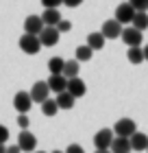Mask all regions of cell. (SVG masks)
Wrapping results in <instances>:
<instances>
[{
    "mask_svg": "<svg viewBox=\"0 0 148 153\" xmlns=\"http://www.w3.org/2000/svg\"><path fill=\"white\" fill-rule=\"evenodd\" d=\"M13 107L18 109V114H26V112L33 107L31 94H29V92H18L15 96H13Z\"/></svg>",
    "mask_w": 148,
    "mask_h": 153,
    "instance_id": "cell-10",
    "label": "cell"
},
{
    "mask_svg": "<svg viewBox=\"0 0 148 153\" xmlns=\"http://www.w3.org/2000/svg\"><path fill=\"white\" fill-rule=\"evenodd\" d=\"M135 131H137L135 120H131V118H120L116 123V127H113V136L116 138H131Z\"/></svg>",
    "mask_w": 148,
    "mask_h": 153,
    "instance_id": "cell-1",
    "label": "cell"
},
{
    "mask_svg": "<svg viewBox=\"0 0 148 153\" xmlns=\"http://www.w3.org/2000/svg\"><path fill=\"white\" fill-rule=\"evenodd\" d=\"M54 29H57L59 33H68L70 29H72V22H70V20H59V22H57V26H54Z\"/></svg>",
    "mask_w": 148,
    "mask_h": 153,
    "instance_id": "cell-26",
    "label": "cell"
},
{
    "mask_svg": "<svg viewBox=\"0 0 148 153\" xmlns=\"http://www.w3.org/2000/svg\"><path fill=\"white\" fill-rule=\"evenodd\" d=\"M87 46L91 48V51H100V48L105 46L102 33H89V35H87Z\"/></svg>",
    "mask_w": 148,
    "mask_h": 153,
    "instance_id": "cell-20",
    "label": "cell"
},
{
    "mask_svg": "<svg viewBox=\"0 0 148 153\" xmlns=\"http://www.w3.org/2000/svg\"><path fill=\"white\" fill-rule=\"evenodd\" d=\"M63 153H85V149H83L81 144H70V147L63 151Z\"/></svg>",
    "mask_w": 148,
    "mask_h": 153,
    "instance_id": "cell-30",
    "label": "cell"
},
{
    "mask_svg": "<svg viewBox=\"0 0 148 153\" xmlns=\"http://www.w3.org/2000/svg\"><path fill=\"white\" fill-rule=\"evenodd\" d=\"M24 31L29 33V35H39L41 31H44V22H41L39 16H29L24 20Z\"/></svg>",
    "mask_w": 148,
    "mask_h": 153,
    "instance_id": "cell-13",
    "label": "cell"
},
{
    "mask_svg": "<svg viewBox=\"0 0 148 153\" xmlns=\"http://www.w3.org/2000/svg\"><path fill=\"white\" fill-rule=\"evenodd\" d=\"M74 96L72 94H68V92H61V94H57V99H54V103H57V107L59 109H72L74 107Z\"/></svg>",
    "mask_w": 148,
    "mask_h": 153,
    "instance_id": "cell-17",
    "label": "cell"
},
{
    "mask_svg": "<svg viewBox=\"0 0 148 153\" xmlns=\"http://www.w3.org/2000/svg\"><path fill=\"white\" fill-rule=\"evenodd\" d=\"M39 18L44 22V26H57V22L61 20V13H59V9H44V13Z\"/></svg>",
    "mask_w": 148,
    "mask_h": 153,
    "instance_id": "cell-15",
    "label": "cell"
},
{
    "mask_svg": "<svg viewBox=\"0 0 148 153\" xmlns=\"http://www.w3.org/2000/svg\"><path fill=\"white\" fill-rule=\"evenodd\" d=\"M133 16H135V9L129 4V2H122V4H118V9H116V22H120V24H131L133 22Z\"/></svg>",
    "mask_w": 148,
    "mask_h": 153,
    "instance_id": "cell-5",
    "label": "cell"
},
{
    "mask_svg": "<svg viewBox=\"0 0 148 153\" xmlns=\"http://www.w3.org/2000/svg\"><path fill=\"white\" fill-rule=\"evenodd\" d=\"M91 53H94V51H91L87 44L79 46V48H76V61H79V64H81V61H89L91 59Z\"/></svg>",
    "mask_w": 148,
    "mask_h": 153,
    "instance_id": "cell-24",
    "label": "cell"
},
{
    "mask_svg": "<svg viewBox=\"0 0 148 153\" xmlns=\"http://www.w3.org/2000/svg\"><path fill=\"white\" fill-rule=\"evenodd\" d=\"M7 140H9V129L4 125H0V144H4Z\"/></svg>",
    "mask_w": 148,
    "mask_h": 153,
    "instance_id": "cell-29",
    "label": "cell"
},
{
    "mask_svg": "<svg viewBox=\"0 0 148 153\" xmlns=\"http://www.w3.org/2000/svg\"><path fill=\"white\" fill-rule=\"evenodd\" d=\"M44 9H59V4H63V0H41Z\"/></svg>",
    "mask_w": 148,
    "mask_h": 153,
    "instance_id": "cell-28",
    "label": "cell"
},
{
    "mask_svg": "<svg viewBox=\"0 0 148 153\" xmlns=\"http://www.w3.org/2000/svg\"><path fill=\"white\" fill-rule=\"evenodd\" d=\"M133 29H137L139 33H144L146 29H148V13H144V11H139V13H135L133 16Z\"/></svg>",
    "mask_w": 148,
    "mask_h": 153,
    "instance_id": "cell-18",
    "label": "cell"
},
{
    "mask_svg": "<svg viewBox=\"0 0 148 153\" xmlns=\"http://www.w3.org/2000/svg\"><path fill=\"white\" fill-rule=\"evenodd\" d=\"M52 153H63V151H52Z\"/></svg>",
    "mask_w": 148,
    "mask_h": 153,
    "instance_id": "cell-36",
    "label": "cell"
},
{
    "mask_svg": "<svg viewBox=\"0 0 148 153\" xmlns=\"http://www.w3.org/2000/svg\"><path fill=\"white\" fill-rule=\"evenodd\" d=\"M94 153H111V151H109V149H96Z\"/></svg>",
    "mask_w": 148,
    "mask_h": 153,
    "instance_id": "cell-34",
    "label": "cell"
},
{
    "mask_svg": "<svg viewBox=\"0 0 148 153\" xmlns=\"http://www.w3.org/2000/svg\"><path fill=\"white\" fill-rule=\"evenodd\" d=\"M83 2V0H63V4L66 7H70V9H74V7H79Z\"/></svg>",
    "mask_w": 148,
    "mask_h": 153,
    "instance_id": "cell-31",
    "label": "cell"
},
{
    "mask_svg": "<svg viewBox=\"0 0 148 153\" xmlns=\"http://www.w3.org/2000/svg\"><path fill=\"white\" fill-rule=\"evenodd\" d=\"M20 48L26 53V55H37L41 51V42L37 35H29V33H24L22 37H20Z\"/></svg>",
    "mask_w": 148,
    "mask_h": 153,
    "instance_id": "cell-2",
    "label": "cell"
},
{
    "mask_svg": "<svg viewBox=\"0 0 148 153\" xmlns=\"http://www.w3.org/2000/svg\"><path fill=\"white\" fill-rule=\"evenodd\" d=\"M29 94H31V101H33V103H44V101L48 99V94H50V90H48L46 81H37V83L31 88Z\"/></svg>",
    "mask_w": 148,
    "mask_h": 153,
    "instance_id": "cell-11",
    "label": "cell"
},
{
    "mask_svg": "<svg viewBox=\"0 0 148 153\" xmlns=\"http://www.w3.org/2000/svg\"><path fill=\"white\" fill-rule=\"evenodd\" d=\"M29 125H31L29 116H26V114H18V127H20V129L26 131V129H29Z\"/></svg>",
    "mask_w": 148,
    "mask_h": 153,
    "instance_id": "cell-27",
    "label": "cell"
},
{
    "mask_svg": "<svg viewBox=\"0 0 148 153\" xmlns=\"http://www.w3.org/2000/svg\"><path fill=\"white\" fill-rule=\"evenodd\" d=\"M66 92H68V94H72L74 99H81V96H85V92H87V85H85V81H83V79L74 76V79H68Z\"/></svg>",
    "mask_w": 148,
    "mask_h": 153,
    "instance_id": "cell-7",
    "label": "cell"
},
{
    "mask_svg": "<svg viewBox=\"0 0 148 153\" xmlns=\"http://www.w3.org/2000/svg\"><path fill=\"white\" fill-rule=\"evenodd\" d=\"M142 35H144V33H139L137 29L126 26V29H122V35H120V37L124 39V44L129 48H133V46H142Z\"/></svg>",
    "mask_w": 148,
    "mask_h": 153,
    "instance_id": "cell-9",
    "label": "cell"
},
{
    "mask_svg": "<svg viewBox=\"0 0 148 153\" xmlns=\"http://www.w3.org/2000/svg\"><path fill=\"white\" fill-rule=\"evenodd\" d=\"M109 151H111V153H131V142H129V138H113Z\"/></svg>",
    "mask_w": 148,
    "mask_h": 153,
    "instance_id": "cell-16",
    "label": "cell"
},
{
    "mask_svg": "<svg viewBox=\"0 0 148 153\" xmlns=\"http://www.w3.org/2000/svg\"><path fill=\"white\" fill-rule=\"evenodd\" d=\"M18 147H20V151H24V153H33L35 147H37V138H35L29 129H26V131H20V136H18Z\"/></svg>",
    "mask_w": 148,
    "mask_h": 153,
    "instance_id": "cell-4",
    "label": "cell"
},
{
    "mask_svg": "<svg viewBox=\"0 0 148 153\" xmlns=\"http://www.w3.org/2000/svg\"><path fill=\"white\" fill-rule=\"evenodd\" d=\"M79 70H81L79 61L70 59V61H66V66H63V76H66V79H74V76H79Z\"/></svg>",
    "mask_w": 148,
    "mask_h": 153,
    "instance_id": "cell-19",
    "label": "cell"
},
{
    "mask_svg": "<svg viewBox=\"0 0 148 153\" xmlns=\"http://www.w3.org/2000/svg\"><path fill=\"white\" fill-rule=\"evenodd\" d=\"M146 153H148V149H146Z\"/></svg>",
    "mask_w": 148,
    "mask_h": 153,
    "instance_id": "cell-38",
    "label": "cell"
},
{
    "mask_svg": "<svg viewBox=\"0 0 148 153\" xmlns=\"http://www.w3.org/2000/svg\"><path fill=\"white\" fill-rule=\"evenodd\" d=\"M41 112H44V116H54L59 112L57 103H54V99H46L44 103H41Z\"/></svg>",
    "mask_w": 148,
    "mask_h": 153,
    "instance_id": "cell-23",
    "label": "cell"
},
{
    "mask_svg": "<svg viewBox=\"0 0 148 153\" xmlns=\"http://www.w3.org/2000/svg\"><path fill=\"white\" fill-rule=\"evenodd\" d=\"M0 153H7V147H4V144H0Z\"/></svg>",
    "mask_w": 148,
    "mask_h": 153,
    "instance_id": "cell-35",
    "label": "cell"
},
{
    "mask_svg": "<svg viewBox=\"0 0 148 153\" xmlns=\"http://www.w3.org/2000/svg\"><path fill=\"white\" fill-rule=\"evenodd\" d=\"M7 153H22V151H20L18 144H13V147H7Z\"/></svg>",
    "mask_w": 148,
    "mask_h": 153,
    "instance_id": "cell-32",
    "label": "cell"
},
{
    "mask_svg": "<svg viewBox=\"0 0 148 153\" xmlns=\"http://www.w3.org/2000/svg\"><path fill=\"white\" fill-rule=\"evenodd\" d=\"M63 66H66V59H61V57H52L50 61H48L50 74H63Z\"/></svg>",
    "mask_w": 148,
    "mask_h": 153,
    "instance_id": "cell-22",
    "label": "cell"
},
{
    "mask_svg": "<svg viewBox=\"0 0 148 153\" xmlns=\"http://www.w3.org/2000/svg\"><path fill=\"white\" fill-rule=\"evenodd\" d=\"M113 129H109V127H105L100 131H96V136H94V147L96 149H109L111 147V142H113Z\"/></svg>",
    "mask_w": 148,
    "mask_h": 153,
    "instance_id": "cell-3",
    "label": "cell"
},
{
    "mask_svg": "<svg viewBox=\"0 0 148 153\" xmlns=\"http://www.w3.org/2000/svg\"><path fill=\"white\" fill-rule=\"evenodd\" d=\"M37 153H46V151H37Z\"/></svg>",
    "mask_w": 148,
    "mask_h": 153,
    "instance_id": "cell-37",
    "label": "cell"
},
{
    "mask_svg": "<svg viewBox=\"0 0 148 153\" xmlns=\"http://www.w3.org/2000/svg\"><path fill=\"white\" fill-rule=\"evenodd\" d=\"M59 35L61 33L54 29V26H44V31L39 33V42H41V46H57L59 44Z\"/></svg>",
    "mask_w": 148,
    "mask_h": 153,
    "instance_id": "cell-8",
    "label": "cell"
},
{
    "mask_svg": "<svg viewBox=\"0 0 148 153\" xmlns=\"http://www.w3.org/2000/svg\"><path fill=\"white\" fill-rule=\"evenodd\" d=\"M129 4L135 9V13H139V11L148 13V0H129Z\"/></svg>",
    "mask_w": 148,
    "mask_h": 153,
    "instance_id": "cell-25",
    "label": "cell"
},
{
    "mask_svg": "<svg viewBox=\"0 0 148 153\" xmlns=\"http://www.w3.org/2000/svg\"><path fill=\"white\" fill-rule=\"evenodd\" d=\"M142 51H144V61H148V44L142 48Z\"/></svg>",
    "mask_w": 148,
    "mask_h": 153,
    "instance_id": "cell-33",
    "label": "cell"
},
{
    "mask_svg": "<svg viewBox=\"0 0 148 153\" xmlns=\"http://www.w3.org/2000/svg\"><path fill=\"white\" fill-rule=\"evenodd\" d=\"M122 29H124V26L120 22H116V20H107V22L102 24L100 33H102L105 39H118L120 35H122Z\"/></svg>",
    "mask_w": 148,
    "mask_h": 153,
    "instance_id": "cell-6",
    "label": "cell"
},
{
    "mask_svg": "<svg viewBox=\"0 0 148 153\" xmlns=\"http://www.w3.org/2000/svg\"><path fill=\"white\" fill-rule=\"evenodd\" d=\"M126 59L131 61V64H142L144 61V51H142V46H133L126 51Z\"/></svg>",
    "mask_w": 148,
    "mask_h": 153,
    "instance_id": "cell-21",
    "label": "cell"
},
{
    "mask_svg": "<svg viewBox=\"0 0 148 153\" xmlns=\"http://www.w3.org/2000/svg\"><path fill=\"white\" fill-rule=\"evenodd\" d=\"M46 85L50 92L54 94H61V92H66V85H68V79L63 74H50L48 76V81H46Z\"/></svg>",
    "mask_w": 148,
    "mask_h": 153,
    "instance_id": "cell-12",
    "label": "cell"
},
{
    "mask_svg": "<svg viewBox=\"0 0 148 153\" xmlns=\"http://www.w3.org/2000/svg\"><path fill=\"white\" fill-rule=\"evenodd\" d=\"M129 142H131V151H146L148 149V136L142 134V131H135L129 138Z\"/></svg>",
    "mask_w": 148,
    "mask_h": 153,
    "instance_id": "cell-14",
    "label": "cell"
}]
</instances>
